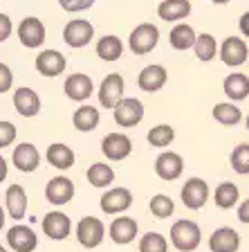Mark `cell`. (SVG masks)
<instances>
[{"instance_id": "obj_27", "label": "cell", "mask_w": 249, "mask_h": 252, "mask_svg": "<svg viewBox=\"0 0 249 252\" xmlns=\"http://www.w3.org/2000/svg\"><path fill=\"white\" fill-rule=\"evenodd\" d=\"M224 93H227L229 99H234V101L247 99L249 97V77H245V74H240V72L229 74V77L224 79Z\"/></svg>"}, {"instance_id": "obj_16", "label": "cell", "mask_w": 249, "mask_h": 252, "mask_svg": "<svg viewBox=\"0 0 249 252\" xmlns=\"http://www.w3.org/2000/svg\"><path fill=\"white\" fill-rule=\"evenodd\" d=\"M133 205V194L126 187H114L110 191H106L101 198V210L106 214H121Z\"/></svg>"}, {"instance_id": "obj_42", "label": "cell", "mask_w": 249, "mask_h": 252, "mask_svg": "<svg viewBox=\"0 0 249 252\" xmlns=\"http://www.w3.org/2000/svg\"><path fill=\"white\" fill-rule=\"evenodd\" d=\"M238 219H240V223H247L249 225V198L243 200V205L238 207Z\"/></svg>"}, {"instance_id": "obj_23", "label": "cell", "mask_w": 249, "mask_h": 252, "mask_svg": "<svg viewBox=\"0 0 249 252\" xmlns=\"http://www.w3.org/2000/svg\"><path fill=\"white\" fill-rule=\"evenodd\" d=\"M137 236V220L130 216H119L110 223V239L119 246H126Z\"/></svg>"}, {"instance_id": "obj_12", "label": "cell", "mask_w": 249, "mask_h": 252, "mask_svg": "<svg viewBox=\"0 0 249 252\" xmlns=\"http://www.w3.org/2000/svg\"><path fill=\"white\" fill-rule=\"evenodd\" d=\"M5 239L14 252H31L38 246V239L34 230L27 225H14L5 232Z\"/></svg>"}, {"instance_id": "obj_25", "label": "cell", "mask_w": 249, "mask_h": 252, "mask_svg": "<svg viewBox=\"0 0 249 252\" xmlns=\"http://www.w3.org/2000/svg\"><path fill=\"white\" fill-rule=\"evenodd\" d=\"M45 158H47V162L52 164V167L63 169V171H65V169H70L74 164V151L68 147V144H61V142L50 144V147H47Z\"/></svg>"}, {"instance_id": "obj_39", "label": "cell", "mask_w": 249, "mask_h": 252, "mask_svg": "<svg viewBox=\"0 0 249 252\" xmlns=\"http://www.w3.org/2000/svg\"><path fill=\"white\" fill-rule=\"evenodd\" d=\"M58 5L63 7L65 11L74 14V11H85L94 5V0H58Z\"/></svg>"}, {"instance_id": "obj_28", "label": "cell", "mask_w": 249, "mask_h": 252, "mask_svg": "<svg viewBox=\"0 0 249 252\" xmlns=\"http://www.w3.org/2000/svg\"><path fill=\"white\" fill-rule=\"evenodd\" d=\"M72 122L77 131H83V133L92 131L99 124V108H94V106H81V108L74 110Z\"/></svg>"}, {"instance_id": "obj_33", "label": "cell", "mask_w": 249, "mask_h": 252, "mask_svg": "<svg viewBox=\"0 0 249 252\" xmlns=\"http://www.w3.org/2000/svg\"><path fill=\"white\" fill-rule=\"evenodd\" d=\"M195 57L200 61H211L216 54H218V43L211 34H197V41H195Z\"/></svg>"}, {"instance_id": "obj_37", "label": "cell", "mask_w": 249, "mask_h": 252, "mask_svg": "<svg viewBox=\"0 0 249 252\" xmlns=\"http://www.w3.org/2000/svg\"><path fill=\"white\" fill-rule=\"evenodd\" d=\"M173 210H175V205L166 194H157L151 198V212L157 219H168L173 214Z\"/></svg>"}, {"instance_id": "obj_46", "label": "cell", "mask_w": 249, "mask_h": 252, "mask_svg": "<svg viewBox=\"0 0 249 252\" xmlns=\"http://www.w3.org/2000/svg\"><path fill=\"white\" fill-rule=\"evenodd\" d=\"M0 252H5V250H0Z\"/></svg>"}, {"instance_id": "obj_2", "label": "cell", "mask_w": 249, "mask_h": 252, "mask_svg": "<svg viewBox=\"0 0 249 252\" xmlns=\"http://www.w3.org/2000/svg\"><path fill=\"white\" fill-rule=\"evenodd\" d=\"M157 41H160V30L153 23H141V25H137L135 30L130 32L128 45L133 50V54L144 57V54H148L157 45Z\"/></svg>"}, {"instance_id": "obj_45", "label": "cell", "mask_w": 249, "mask_h": 252, "mask_svg": "<svg viewBox=\"0 0 249 252\" xmlns=\"http://www.w3.org/2000/svg\"><path fill=\"white\" fill-rule=\"evenodd\" d=\"M245 124H247V128H249V115H247V120H245Z\"/></svg>"}, {"instance_id": "obj_18", "label": "cell", "mask_w": 249, "mask_h": 252, "mask_svg": "<svg viewBox=\"0 0 249 252\" xmlns=\"http://www.w3.org/2000/svg\"><path fill=\"white\" fill-rule=\"evenodd\" d=\"M65 65H68L65 57L56 50H43L36 57V70L43 77H58L65 70Z\"/></svg>"}, {"instance_id": "obj_13", "label": "cell", "mask_w": 249, "mask_h": 252, "mask_svg": "<svg viewBox=\"0 0 249 252\" xmlns=\"http://www.w3.org/2000/svg\"><path fill=\"white\" fill-rule=\"evenodd\" d=\"M70 230H72V220H70L68 214H63V212H50L43 219V232L50 239H54V241L68 239Z\"/></svg>"}, {"instance_id": "obj_4", "label": "cell", "mask_w": 249, "mask_h": 252, "mask_svg": "<svg viewBox=\"0 0 249 252\" xmlns=\"http://www.w3.org/2000/svg\"><path fill=\"white\" fill-rule=\"evenodd\" d=\"M104 223L97 219V216H83L77 225V239L83 248H97L99 243L104 241Z\"/></svg>"}, {"instance_id": "obj_32", "label": "cell", "mask_w": 249, "mask_h": 252, "mask_svg": "<svg viewBox=\"0 0 249 252\" xmlns=\"http://www.w3.org/2000/svg\"><path fill=\"white\" fill-rule=\"evenodd\" d=\"M88 180L92 187H108L114 180V171L104 162H94L92 167L88 169Z\"/></svg>"}, {"instance_id": "obj_17", "label": "cell", "mask_w": 249, "mask_h": 252, "mask_svg": "<svg viewBox=\"0 0 249 252\" xmlns=\"http://www.w3.org/2000/svg\"><path fill=\"white\" fill-rule=\"evenodd\" d=\"M11 160H14L16 169L29 173V171H36L38 169V164H41V153H38V149L34 147L31 142H23V144H18V147L14 149Z\"/></svg>"}, {"instance_id": "obj_20", "label": "cell", "mask_w": 249, "mask_h": 252, "mask_svg": "<svg viewBox=\"0 0 249 252\" xmlns=\"http://www.w3.org/2000/svg\"><path fill=\"white\" fill-rule=\"evenodd\" d=\"M5 210L9 214V219H16V220L25 219L27 194L21 185H9V189L5 191Z\"/></svg>"}, {"instance_id": "obj_36", "label": "cell", "mask_w": 249, "mask_h": 252, "mask_svg": "<svg viewBox=\"0 0 249 252\" xmlns=\"http://www.w3.org/2000/svg\"><path fill=\"white\" fill-rule=\"evenodd\" d=\"M231 167L236 173L247 176L249 173V144H238L231 153Z\"/></svg>"}, {"instance_id": "obj_40", "label": "cell", "mask_w": 249, "mask_h": 252, "mask_svg": "<svg viewBox=\"0 0 249 252\" xmlns=\"http://www.w3.org/2000/svg\"><path fill=\"white\" fill-rule=\"evenodd\" d=\"M11 81H14V74H11V70L7 68L5 63H0V93H7L11 86Z\"/></svg>"}, {"instance_id": "obj_41", "label": "cell", "mask_w": 249, "mask_h": 252, "mask_svg": "<svg viewBox=\"0 0 249 252\" xmlns=\"http://www.w3.org/2000/svg\"><path fill=\"white\" fill-rule=\"evenodd\" d=\"M11 32V21L7 14H0V41H7V36H9Z\"/></svg>"}, {"instance_id": "obj_15", "label": "cell", "mask_w": 249, "mask_h": 252, "mask_svg": "<svg viewBox=\"0 0 249 252\" xmlns=\"http://www.w3.org/2000/svg\"><path fill=\"white\" fill-rule=\"evenodd\" d=\"M45 196L52 205H65L74 198V183L65 176H56L47 183L45 187Z\"/></svg>"}, {"instance_id": "obj_30", "label": "cell", "mask_w": 249, "mask_h": 252, "mask_svg": "<svg viewBox=\"0 0 249 252\" xmlns=\"http://www.w3.org/2000/svg\"><path fill=\"white\" fill-rule=\"evenodd\" d=\"M216 205H218L220 210H229V207H234L236 203H238L240 194H238V187H236L234 183H222L218 185V189H216Z\"/></svg>"}, {"instance_id": "obj_5", "label": "cell", "mask_w": 249, "mask_h": 252, "mask_svg": "<svg viewBox=\"0 0 249 252\" xmlns=\"http://www.w3.org/2000/svg\"><path fill=\"white\" fill-rule=\"evenodd\" d=\"M124 99V77L117 72H110L99 86V101L104 108H117V104Z\"/></svg>"}, {"instance_id": "obj_11", "label": "cell", "mask_w": 249, "mask_h": 252, "mask_svg": "<svg viewBox=\"0 0 249 252\" xmlns=\"http://www.w3.org/2000/svg\"><path fill=\"white\" fill-rule=\"evenodd\" d=\"M209 198V185L202 178H191L182 187V203L187 205L189 210H200L204 207Z\"/></svg>"}, {"instance_id": "obj_29", "label": "cell", "mask_w": 249, "mask_h": 252, "mask_svg": "<svg viewBox=\"0 0 249 252\" xmlns=\"http://www.w3.org/2000/svg\"><path fill=\"white\" fill-rule=\"evenodd\" d=\"M97 54H99V59H104V61H117V59L124 54V43L117 36H112V34L101 36L97 43Z\"/></svg>"}, {"instance_id": "obj_38", "label": "cell", "mask_w": 249, "mask_h": 252, "mask_svg": "<svg viewBox=\"0 0 249 252\" xmlns=\"http://www.w3.org/2000/svg\"><path fill=\"white\" fill-rule=\"evenodd\" d=\"M14 140H16V126L11 124V122L2 120L0 122V149L9 147Z\"/></svg>"}, {"instance_id": "obj_9", "label": "cell", "mask_w": 249, "mask_h": 252, "mask_svg": "<svg viewBox=\"0 0 249 252\" xmlns=\"http://www.w3.org/2000/svg\"><path fill=\"white\" fill-rule=\"evenodd\" d=\"M18 38L25 47L34 50V47H41L45 41V25L41 23V18L36 16H27L23 18V23L18 25Z\"/></svg>"}, {"instance_id": "obj_19", "label": "cell", "mask_w": 249, "mask_h": 252, "mask_svg": "<svg viewBox=\"0 0 249 252\" xmlns=\"http://www.w3.org/2000/svg\"><path fill=\"white\" fill-rule=\"evenodd\" d=\"M240 236L234 227H218L209 239V250L211 252H238Z\"/></svg>"}, {"instance_id": "obj_6", "label": "cell", "mask_w": 249, "mask_h": 252, "mask_svg": "<svg viewBox=\"0 0 249 252\" xmlns=\"http://www.w3.org/2000/svg\"><path fill=\"white\" fill-rule=\"evenodd\" d=\"M101 151H104V156L108 158V160L119 162V160H126V158L130 156L133 142H130V137L124 135V133H108V135L104 137V142H101Z\"/></svg>"}, {"instance_id": "obj_31", "label": "cell", "mask_w": 249, "mask_h": 252, "mask_svg": "<svg viewBox=\"0 0 249 252\" xmlns=\"http://www.w3.org/2000/svg\"><path fill=\"white\" fill-rule=\"evenodd\" d=\"M213 120L224 126H236L243 120V113H240V108L234 104H216V108H213Z\"/></svg>"}, {"instance_id": "obj_43", "label": "cell", "mask_w": 249, "mask_h": 252, "mask_svg": "<svg viewBox=\"0 0 249 252\" xmlns=\"http://www.w3.org/2000/svg\"><path fill=\"white\" fill-rule=\"evenodd\" d=\"M238 27H240V32H243L245 36L249 38V11H247V14H243V16H240Z\"/></svg>"}, {"instance_id": "obj_14", "label": "cell", "mask_w": 249, "mask_h": 252, "mask_svg": "<svg viewBox=\"0 0 249 252\" xmlns=\"http://www.w3.org/2000/svg\"><path fill=\"white\" fill-rule=\"evenodd\" d=\"M63 90H65V94H68L72 101H85L92 97L94 93V84L92 79L88 77V74H70L68 79H65V86H63Z\"/></svg>"}, {"instance_id": "obj_21", "label": "cell", "mask_w": 249, "mask_h": 252, "mask_svg": "<svg viewBox=\"0 0 249 252\" xmlns=\"http://www.w3.org/2000/svg\"><path fill=\"white\" fill-rule=\"evenodd\" d=\"M166 70L162 65H146L144 70L137 77V86H139L144 93H157V90L164 88L166 84Z\"/></svg>"}, {"instance_id": "obj_35", "label": "cell", "mask_w": 249, "mask_h": 252, "mask_svg": "<svg viewBox=\"0 0 249 252\" xmlns=\"http://www.w3.org/2000/svg\"><path fill=\"white\" fill-rule=\"evenodd\" d=\"M139 252H168V241L157 232H148L141 236Z\"/></svg>"}, {"instance_id": "obj_22", "label": "cell", "mask_w": 249, "mask_h": 252, "mask_svg": "<svg viewBox=\"0 0 249 252\" xmlns=\"http://www.w3.org/2000/svg\"><path fill=\"white\" fill-rule=\"evenodd\" d=\"M14 108L23 117H34L41 110V97L31 88H18L14 93Z\"/></svg>"}, {"instance_id": "obj_1", "label": "cell", "mask_w": 249, "mask_h": 252, "mask_svg": "<svg viewBox=\"0 0 249 252\" xmlns=\"http://www.w3.org/2000/svg\"><path fill=\"white\" fill-rule=\"evenodd\" d=\"M202 241V232L197 227V223L193 220H175L171 227V243L177 248L180 252H193Z\"/></svg>"}, {"instance_id": "obj_26", "label": "cell", "mask_w": 249, "mask_h": 252, "mask_svg": "<svg viewBox=\"0 0 249 252\" xmlns=\"http://www.w3.org/2000/svg\"><path fill=\"white\" fill-rule=\"evenodd\" d=\"M195 41H197V34L193 32L191 25H187V23L175 25L171 30V34H168V43H171V47H175V50H189V47H195Z\"/></svg>"}, {"instance_id": "obj_10", "label": "cell", "mask_w": 249, "mask_h": 252, "mask_svg": "<svg viewBox=\"0 0 249 252\" xmlns=\"http://www.w3.org/2000/svg\"><path fill=\"white\" fill-rule=\"evenodd\" d=\"M182 171H184V160H182V156H177V153H173V151H166V153H162V156H157L155 173L162 180L173 183V180H177L182 176Z\"/></svg>"}, {"instance_id": "obj_34", "label": "cell", "mask_w": 249, "mask_h": 252, "mask_svg": "<svg viewBox=\"0 0 249 252\" xmlns=\"http://www.w3.org/2000/svg\"><path fill=\"white\" fill-rule=\"evenodd\" d=\"M175 137V131H173L168 124H160V126H153L148 131V144L153 147H168Z\"/></svg>"}, {"instance_id": "obj_44", "label": "cell", "mask_w": 249, "mask_h": 252, "mask_svg": "<svg viewBox=\"0 0 249 252\" xmlns=\"http://www.w3.org/2000/svg\"><path fill=\"white\" fill-rule=\"evenodd\" d=\"M211 2H216V5H227L229 0H211Z\"/></svg>"}, {"instance_id": "obj_24", "label": "cell", "mask_w": 249, "mask_h": 252, "mask_svg": "<svg viewBox=\"0 0 249 252\" xmlns=\"http://www.w3.org/2000/svg\"><path fill=\"white\" fill-rule=\"evenodd\" d=\"M189 14H191V2L189 0H162L160 7H157V16L166 23L182 21Z\"/></svg>"}, {"instance_id": "obj_7", "label": "cell", "mask_w": 249, "mask_h": 252, "mask_svg": "<svg viewBox=\"0 0 249 252\" xmlns=\"http://www.w3.org/2000/svg\"><path fill=\"white\" fill-rule=\"evenodd\" d=\"M220 59H222V63L229 65V68H238V65H243V63L249 59L247 43H245L240 36L224 38V43L220 45Z\"/></svg>"}, {"instance_id": "obj_3", "label": "cell", "mask_w": 249, "mask_h": 252, "mask_svg": "<svg viewBox=\"0 0 249 252\" xmlns=\"http://www.w3.org/2000/svg\"><path fill=\"white\" fill-rule=\"evenodd\" d=\"M114 122L124 128H133L144 120V104L135 97H124V99L117 104V108L112 110Z\"/></svg>"}, {"instance_id": "obj_8", "label": "cell", "mask_w": 249, "mask_h": 252, "mask_svg": "<svg viewBox=\"0 0 249 252\" xmlns=\"http://www.w3.org/2000/svg\"><path fill=\"white\" fill-rule=\"evenodd\" d=\"M94 36V27L83 18H74L63 30V41L70 47H85Z\"/></svg>"}]
</instances>
